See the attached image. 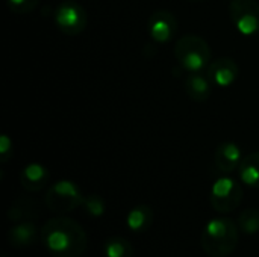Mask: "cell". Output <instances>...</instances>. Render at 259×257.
Segmentation results:
<instances>
[{
  "label": "cell",
  "instance_id": "30bf717a",
  "mask_svg": "<svg viewBox=\"0 0 259 257\" xmlns=\"http://www.w3.org/2000/svg\"><path fill=\"white\" fill-rule=\"evenodd\" d=\"M184 88L191 100L203 103L211 95L212 82L208 77V74H205L203 71H193L188 73V76L185 77Z\"/></svg>",
  "mask_w": 259,
  "mask_h": 257
},
{
  "label": "cell",
  "instance_id": "4fadbf2b",
  "mask_svg": "<svg viewBox=\"0 0 259 257\" xmlns=\"http://www.w3.org/2000/svg\"><path fill=\"white\" fill-rule=\"evenodd\" d=\"M50 179L49 170L41 164H29L20 173V183L29 192H36L42 189Z\"/></svg>",
  "mask_w": 259,
  "mask_h": 257
},
{
  "label": "cell",
  "instance_id": "6da1fadb",
  "mask_svg": "<svg viewBox=\"0 0 259 257\" xmlns=\"http://www.w3.org/2000/svg\"><path fill=\"white\" fill-rule=\"evenodd\" d=\"M39 239L53 257H80L88 245L83 227L68 217H56L46 221L41 227Z\"/></svg>",
  "mask_w": 259,
  "mask_h": 257
},
{
  "label": "cell",
  "instance_id": "ac0fdd59",
  "mask_svg": "<svg viewBox=\"0 0 259 257\" xmlns=\"http://www.w3.org/2000/svg\"><path fill=\"white\" fill-rule=\"evenodd\" d=\"M238 227L246 235H255L259 232V209H246L238 217Z\"/></svg>",
  "mask_w": 259,
  "mask_h": 257
},
{
  "label": "cell",
  "instance_id": "3957f363",
  "mask_svg": "<svg viewBox=\"0 0 259 257\" xmlns=\"http://www.w3.org/2000/svg\"><path fill=\"white\" fill-rule=\"evenodd\" d=\"M178 62L188 71H203L211 64V47L197 35H185L175 44Z\"/></svg>",
  "mask_w": 259,
  "mask_h": 257
},
{
  "label": "cell",
  "instance_id": "7c38bea8",
  "mask_svg": "<svg viewBox=\"0 0 259 257\" xmlns=\"http://www.w3.org/2000/svg\"><path fill=\"white\" fill-rule=\"evenodd\" d=\"M8 244L14 248H26L36 242L39 238L36 226L32 221H20L8 230Z\"/></svg>",
  "mask_w": 259,
  "mask_h": 257
},
{
  "label": "cell",
  "instance_id": "ba28073f",
  "mask_svg": "<svg viewBox=\"0 0 259 257\" xmlns=\"http://www.w3.org/2000/svg\"><path fill=\"white\" fill-rule=\"evenodd\" d=\"M147 30L156 42H168L178 32V20L170 11H156L149 18Z\"/></svg>",
  "mask_w": 259,
  "mask_h": 257
},
{
  "label": "cell",
  "instance_id": "52a82bcc",
  "mask_svg": "<svg viewBox=\"0 0 259 257\" xmlns=\"http://www.w3.org/2000/svg\"><path fill=\"white\" fill-rule=\"evenodd\" d=\"M229 17L243 35L259 32L258 0H232L229 5Z\"/></svg>",
  "mask_w": 259,
  "mask_h": 257
},
{
  "label": "cell",
  "instance_id": "2e32d148",
  "mask_svg": "<svg viewBox=\"0 0 259 257\" xmlns=\"http://www.w3.org/2000/svg\"><path fill=\"white\" fill-rule=\"evenodd\" d=\"M30 218H38V206L33 200H18L8 209V220L9 221H27Z\"/></svg>",
  "mask_w": 259,
  "mask_h": 257
},
{
  "label": "cell",
  "instance_id": "d6986e66",
  "mask_svg": "<svg viewBox=\"0 0 259 257\" xmlns=\"http://www.w3.org/2000/svg\"><path fill=\"white\" fill-rule=\"evenodd\" d=\"M82 208L93 218H100L105 214V211H106L105 200L100 195H96V194L87 195L83 203H82Z\"/></svg>",
  "mask_w": 259,
  "mask_h": 257
},
{
  "label": "cell",
  "instance_id": "7a4b0ae2",
  "mask_svg": "<svg viewBox=\"0 0 259 257\" xmlns=\"http://www.w3.org/2000/svg\"><path fill=\"white\" fill-rule=\"evenodd\" d=\"M238 223L228 217L211 220L200 238L203 251L209 257H226L237 248L238 244Z\"/></svg>",
  "mask_w": 259,
  "mask_h": 257
},
{
  "label": "cell",
  "instance_id": "277c9868",
  "mask_svg": "<svg viewBox=\"0 0 259 257\" xmlns=\"http://www.w3.org/2000/svg\"><path fill=\"white\" fill-rule=\"evenodd\" d=\"M46 206L55 214H67L82 206L85 197L80 188L70 180L53 183L46 192Z\"/></svg>",
  "mask_w": 259,
  "mask_h": 257
},
{
  "label": "cell",
  "instance_id": "5b68a950",
  "mask_svg": "<svg viewBox=\"0 0 259 257\" xmlns=\"http://www.w3.org/2000/svg\"><path fill=\"white\" fill-rule=\"evenodd\" d=\"M244 192L241 185L231 179V177H222L215 180L211 189V204L217 212L229 214L235 211L241 201H243Z\"/></svg>",
  "mask_w": 259,
  "mask_h": 257
},
{
  "label": "cell",
  "instance_id": "7402d4cb",
  "mask_svg": "<svg viewBox=\"0 0 259 257\" xmlns=\"http://www.w3.org/2000/svg\"><path fill=\"white\" fill-rule=\"evenodd\" d=\"M191 2H200V0H191Z\"/></svg>",
  "mask_w": 259,
  "mask_h": 257
},
{
  "label": "cell",
  "instance_id": "ffe728a7",
  "mask_svg": "<svg viewBox=\"0 0 259 257\" xmlns=\"http://www.w3.org/2000/svg\"><path fill=\"white\" fill-rule=\"evenodd\" d=\"M39 0H6L8 8L15 14H29L38 6Z\"/></svg>",
  "mask_w": 259,
  "mask_h": 257
},
{
  "label": "cell",
  "instance_id": "8fae6325",
  "mask_svg": "<svg viewBox=\"0 0 259 257\" xmlns=\"http://www.w3.org/2000/svg\"><path fill=\"white\" fill-rule=\"evenodd\" d=\"M214 161H215V167L222 173H226V174L232 173L240 167L243 161L241 148L235 142H223L217 147Z\"/></svg>",
  "mask_w": 259,
  "mask_h": 257
},
{
  "label": "cell",
  "instance_id": "8992f818",
  "mask_svg": "<svg viewBox=\"0 0 259 257\" xmlns=\"http://www.w3.org/2000/svg\"><path fill=\"white\" fill-rule=\"evenodd\" d=\"M87 11L76 0H64L55 11V23L58 29L70 36L79 35L87 27Z\"/></svg>",
  "mask_w": 259,
  "mask_h": 257
},
{
  "label": "cell",
  "instance_id": "5bb4252c",
  "mask_svg": "<svg viewBox=\"0 0 259 257\" xmlns=\"http://www.w3.org/2000/svg\"><path fill=\"white\" fill-rule=\"evenodd\" d=\"M153 224V211L147 204L135 206L126 217V226L134 233H143Z\"/></svg>",
  "mask_w": 259,
  "mask_h": 257
},
{
  "label": "cell",
  "instance_id": "44dd1931",
  "mask_svg": "<svg viewBox=\"0 0 259 257\" xmlns=\"http://www.w3.org/2000/svg\"><path fill=\"white\" fill-rule=\"evenodd\" d=\"M11 155H12V142L6 135H2V138H0V158H2V162H6Z\"/></svg>",
  "mask_w": 259,
  "mask_h": 257
},
{
  "label": "cell",
  "instance_id": "9c48e42d",
  "mask_svg": "<svg viewBox=\"0 0 259 257\" xmlns=\"http://www.w3.org/2000/svg\"><path fill=\"white\" fill-rule=\"evenodd\" d=\"M206 74L211 79L212 85L228 88L238 77V65L231 58H219L208 65Z\"/></svg>",
  "mask_w": 259,
  "mask_h": 257
},
{
  "label": "cell",
  "instance_id": "e0dca14e",
  "mask_svg": "<svg viewBox=\"0 0 259 257\" xmlns=\"http://www.w3.org/2000/svg\"><path fill=\"white\" fill-rule=\"evenodd\" d=\"M105 257H134L132 244L121 236H111L103 245Z\"/></svg>",
  "mask_w": 259,
  "mask_h": 257
},
{
  "label": "cell",
  "instance_id": "9a60e30c",
  "mask_svg": "<svg viewBox=\"0 0 259 257\" xmlns=\"http://www.w3.org/2000/svg\"><path fill=\"white\" fill-rule=\"evenodd\" d=\"M240 179L244 185L250 188H259V151L250 153L246 158H243L240 167H238Z\"/></svg>",
  "mask_w": 259,
  "mask_h": 257
}]
</instances>
